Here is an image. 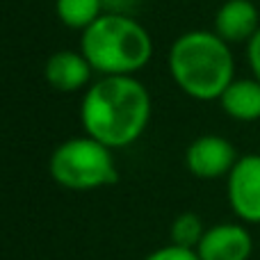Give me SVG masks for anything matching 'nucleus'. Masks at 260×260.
I'll list each match as a JSON object with an SVG mask.
<instances>
[{
  "instance_id": "1",
  "label": "nucleus",
  "mask_w": 260,
  "mask_h": 260,
  "mask_svg": "<svg viewBox=\"0 0 260 260\" xmlns=\"http://www.w3.org/2000/svg\"><path fill=\"white\" fill-rule=\"evenodd\" d=\"M151 119V96L133 76H105L87 89L80 121L87 137L108 148L130 146Z\"/></svg>"
},
{
  "instance_id": "2",
  "label": "nucleus",
  "mask_w": 260,
  "mask_h": 260,
  "mask_svg": "<svg viewBox=\"0 0 260 260\" xmlns=\"http://www.w3.org/2000/svg\"><path fill=\"white\" fill-rule=\"evenodd\" d=\"M221 37L208 30L180 35L169 50L174 82L197 101H219L235 80V59Z\"/></svg>"
},
{
  "instance_id": "3",
  "label": "nucleus",
  "mask_w": 260,
  "mask_h": 260,
  "mask_svg": "<svg viewBox=\"0 0 260 260\" xmlns=\"http://www.w3.org/2000/svg\"><path fill=\"white\" fill-rule=\"evenodd\" d=\"M80 53L103 76H133L148 64L153 41L146 27L135 18L110 12L82 30Z\"/></svg>"
},
{
  "instance_id": "4",
  "label": "nucleus",
  "mask_w": 260,
  "mask_h": 260,
  "mask_svg": "<svg viewBox=\"0 0 260 260\" xmlns=\"http://www.w3.org/2000/svg\"><path fill=\"white\" fill-rule=\"evenodd\" d=\"M48 169L55 183L76 192L105 187L119 180L112 148L91 137L62 142L50 155Z\"/></svg>"
},
{
  "instance_id": "5",
  "label": "nucleus",
  "mask_w": 260,
  "mask_h": 260,
  "mask_svg": "<svg viewBox=\"0 0 260 260\" xmlns=\"http://www.w3.org/2000/svg\"><path fill=\"white\" fill-rule=\"evenodd\" d=\"M226 178L233 212L244 224H260V153L242 155Z\"/></svg>"
},
{
  "instance_id": "6",
  "label": "nucleus",
  "mask_w": 260,
  "mask_h": 260,
  "mask_svg": "<svg viewBox=\"0 0 260 260\" xmlns=\"http://www.w3.org/2000/svg\"><path fill=\"white\" fill-rule=\"evenodd\" d=\"M238 160L235 146L221 135H203L194 139L185 151V165L189 174L206 180L229 176Z\"/></svg>"
},
{
  "instance_id": "7",
  "label": "nucleus",
  "mask_w": 260,
  "mask_h": 260,
  "mask_svg": "<svg viewBox=\"0 0 260 260\" xmlns=\"http://www.w3.org/2000/svg\"><path fill=\"white\" fill-rule=\"evenodd\" d=\"M197 253L201 260H249L253 238L242 224H217L206 231Z\"/></svg>"
},
{
  "instance_id": "8",
  "label": "nucleus",
  "mask_w": 260,
  "mask_h": 260,
  "mask_svg": "<svg viewBox=\"0 0 260 260\" xmlns=\"http://www.w3.org/2000/svg\"><path fill=\"white\" fill-rule=\"evenodd\" d=\"M260 30V12L251 0H226L215 14V35L226 44H249Z\"/></svg>"
},
{
  "instance_id": "9",
  "label": "nucleus",
  "mask_w": 260,
  "mask_h": 260,
  "mask_svg": "<svg viewBox=\"0 0 260 260\" xmlns=\"http://www.w3.org/2000/svg\"><path fill=\"white\" fill-rule=\"evenodd\" d=\"M91 64L85 59L82 53H73V50H59V53L50 55L46 62L44 76L50 87L57 91H78L89 82L91 76Z\"/></svg>"
},
{
  "instance_id": "10",
  "label": "nucleus",
  "mask_w": 260,
  "mask_h": 260,
  "mask_svg": "<svg viewBox=\"0 0 260 260\" xmlns=\"http://www.w3.org/2000/svg\"><path fill=\"white\" fill-rule=\"evenodd\" d=\"M221 110L235 121H258L260 119V80L242 78L233 80L219 99Z\"/></svg>"
},
{
  "instance_id": "11",
  "label": "nucleus",
  "mask_w": 260,
  "mask_h": 260,
  "mask_svg": "<svg viewBox=\"0 0 260 260\" xmlns=\"http://www.w3.org/2000/svg\"><path fill=\"white\" fill-rule=\"evenodd\" d=\"M59 21L67 27L73 30H87L89 25H94L103 14V0H57L55 3Z\"/></svg>"
},
{
  "instance_id": "12",
  "label": "nucleus",
  "mask_w": 260,
  "mask_h": 260,
  "mask_svg": "<svg viewBox=\"0 0 260 260\" xmlns=\"http://www.w3.org/2000/svg\"><path fill=\"white\" fill-rule=\"evenodd\" d=\"M208 229H203V221L194 212H183L171 224V244H178L185 249H197Z\"/></svg>"
},
{
  "instance_id": "13",
  "label": "nucleus",
  "mask_w": 260,
  "mask_h": 260,
  "mask_svg": "<svg viewBox=\"0 0 260 260\" xmlns=\"http://www.w3.org/2000/svg\"><path fill=\"white\" fill-rule=\"evenodd\" d=\"M146 260H201L197 253V249H185L178 244H169V247H162L157 251H153Z\"/></svg>"
},
{
  "instance_id": "14",
  "label": "nucleus",
  "mask_w": 260,
  "mask_h": 260,
  "mask_svg": "<svg viewBox=\"0 0 260 260\" xmlns=\"http://www.w3.org/2000/svg\"><path fill=\"white\" fill-rule=\"evenodd\" d=\"M247 59H249L251 71H253V78L260 80V30L251 37V39H249V44H247Z\"/></svg>"
}]
</instances>
